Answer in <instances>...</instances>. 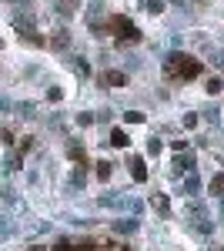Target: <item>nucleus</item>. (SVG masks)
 <instances>
[{
  "mask_svg": "<svg viewBox=\"0 0 224 251\" xmlns=\"http://www.w3.org/2000/svg\"><path fill=\"white\" fill-rule=\"evenodd\" d=\"M124 121H127V124H141V121H144V114H137V111H131V114H124Z\"/></svg>",
  "mask_w": 224,
  "mask_h": 251,
  "instance_id": "6",
  "label": "nucleus"
},
{
  "mask_svg": "<svg viewBox=\"0 0 224 251\" xmlns=\"http://www.w3.org/2000/svg\"><path fill=\"white\" fill-rule=\"evenodd\" d=\"M127 168H131L134 181H148V171H144V161H141V157H131V161H127Z\"/></svg>",
  "mask_w": 224,
  "mask_h": 251,
  "instance_id": "3",
  "label": "nucleus"
},
{
  "mask_svg": "<svg viewBox=\"0 0 224 251\" xmlns=\"http://www.w3.org/2000/svg\"><path fill=\"white\" fill-rule=\"evenodd\" d=\"M111 141H114V144H117V148H127V134H124L121 127H117V131H114V134H111Z\"/></svg>",
  "mask_w": 224,
  "mask_h": 251,
  "instance_id": "4",
  "label": "nucleus"
},
{
  "mask_svg": "<svg viewBox=\"0 0 224 251\" xmlns=\"http://www.w3.org/2000/svg\"><path fill=\"white\" fill-rule=\"evenodd\" d=\"M71 251H100V245H94V241H80V245H74Z\"/></svg>",
  "mask_w": 224,
  "mask_h": 251,
  "instance_id": "5",
  "label": "nucleus"
},
{
  "mask_svg": "<svg viewBox=\"0 0 224 251\" xmlns=\"http://www.w3.org/2000/svg\"><path fill=\"white\" fill-rule=\"evenodd\" d=\"M114 27H117V30H121V34H124L127 40H137V37H141V34H137V27H134L131 20H124V17H117V20H114Z\"/></svg>",
  "mask_w": 224,
  "mask_h": 251,
  "instance_id": "2",
  "label": "nucleus"
},
{
  "mask_svg": "<svg viewBox=\"0 0 224 251\" xmlns=\"http://www.w3.org/2000/svg\"><path fill=\"white\" fill-rule=\"evenodd\" d=\"M97 174H100V177H107V174H111V164H107V161H100V164H97Z\"/></svg>",
  "mask_w": 224,
  "mask_h": 251,
  "instance_id": "7",
  "label": "nucleus"
},
{
  "mask_svg": "<svg viewBox=\"0 0 224 251\" xmlns=\"http://www.w3.org/2000/svg\"><path fill=\"white\" fill-rule=\"evenodd\" d=\"M71 248H74L71 241H60V245H54V248H50V251H71Z\"/></svg>",
  "mask_w": 224,
  "mask_h": 251,
  "instance_id": "9",
  "label": "nucleus"
},
{
  "mask_svg": "<svg viewBox=\"0 0 224 251\" xmlns=\"http://www.w3.org/2000/svg\"><path fill=\"white\" fill-rule=\"evenodd\" d=\"M107 80H111V84H124V74H117V71H114V74H107Z\"/></svg>",
  "mask_w": 224,
  "mask_h": 251,
  "instance_id": "8",
  "label": "nucleus"
},
{
  "mask_svg": "<svg viewBox=\"0 0 224 251\" xmlns=\"http://www.w3.org/2000/svg\"><path fill=\"white\" fill-rule=\"evenodd\" d=\"M171 64H174V71H177V77H198V74H201V64H198V60L194 57H184V54H174V57H171Z\"/></svg>",
  "mask_w": 224,
  "mask_h": 251,
  "instance_id": "1",
  "label": "nucleus"
}]
</instances>
